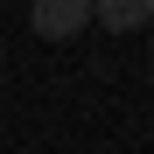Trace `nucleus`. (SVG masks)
Returning <instances> with one entry per match:
<instances>
[{
	"label": "nucleus",
	"instance_id": "obj_3",
	"mask_svg": "<svg viewBox=\"0 0 154 154\" xmlns=\"http://www.w3.org/2000/svg\"><path fill=\"white\" fill-rule=\"evenodd\" d=\"M0 56H7V49H0Z\"/></svg>",
	"mask_w": 154,
	"mask_h": 154
},
{
	"label": "nucleus",
	"instance_id": "obj_2",
	"mask_svg": "<svg viewBox=\"0 0 154 154\" xmlns=\"http://www.w3.org/2000/svg\"><path fill=\"white\" fill-rule=\"evenodd\" d=\"M98 28H147L154 21V0H105V7H91Z\"/></svg>",
	"mask_w": 154,
	"mask_h": 154
},
{
	"label": "nucleus",
	"instance_id": "obj_1",
	"mask_svg": "<svg viewBox=\"0 0 154 154\" xmlns=\"http://www.w3.org/2000/svg\"><path fill=\"white\" fill-rule=\"evenodd\" d=\"M28 21H35V35H42V42H70V35H84V28H91V7H84V0H35Z\"/></svg>",
	"mask_w": 154,
	"mask_h": 154
}]
</instances>
